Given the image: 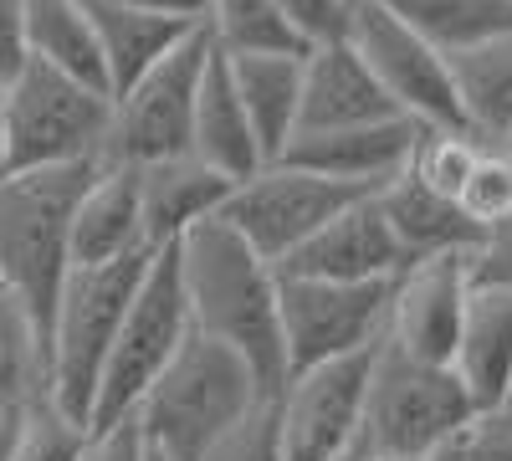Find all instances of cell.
<instances>
[{
	"mask_svg": "<svg viewBox=\"0 0 512 461\" xmlns=\"http://www.w3.org/2000/svg\"><path fill=\"white\" fill-rule=\"evenodd\" d=\"M21 6H26V62H41L72 82L108 93V67L88 6L82 0H21Z\"/></svg>",
	"mask_w": 512,
	"mask_h": 461,
	"instance_id": "cb8c5ba5",
	"label": "cell"
},
{
	"mask_svg": "<svg viewBox=\"0 0 512 461\" xmlns=\"http://www.w3.org/2000/svg\"><path fill=\"white\" fill-rule=\"evenodd\" d=\"M410 267L400 251L379 200L364 195L349 211H338L313 241H303L277 267V277H308V282H395Z\"/></svg>",
	"mask_w": 512,
	"mask_h": 461,
	"instance_id": "5bb4252c",
	"label": "cell"
},
{
	"mask_svg": "<svg viewBox=\"0 0 512 461\" xmlns=\"http://www.w3.org/2000/svg\"><path fill=\"white\" fill-rule=\"evenodd\" d=\"M390 308H395V282L277 277L287 374H303L313 364H333V359L379 349L384 333H390Z\"/></svg>",
	"mask_w": 512,
	"mask_h": 461,
	"instance_id": "9c48e42d",
	"label": "cell"
},
{
	"mask_svg": "<svg viewBox=\"0 0 512 461\" xmlns=\"http://www.w3.org/2000/svg\"><path fill=\"white\" fill-rule=\"evenodd\" d=\"M384 461H466L461 441L456 446H436V451H415V456H384Z\"/></svg>",
	"mask_w": 512,
	"mask_h": 461,
	"instance_id": "f35d334b",
	"label": "cell"
},
{
	"mask_svg": "<svg viewBox=\"0 0 512 461\" xmlns=\"http://www.w3.org/2000/svg\"><path fill=\"white\" fill-rule=\"evenodd\" d=\"M344 41L374 72L379 88L390 93V103L405 118H415L420 129H466L461 103H456V82H451V57H441L395 11H384L379 0H354Z\"/></svg>",
	"mask_w": 512,
	"mask_h": 461,
	"instance_id": "8fae6325",
	"label": "cell"
},
{
	"mask_svg": "<svg viewBox=\"0 0 512 461\" xmlns=\"http://www.w3.org/2000/svg\"><path fill=\"white\" fill-rule=\"evenodd\" d=\"M180 282L195 333L236 349L267 395L287 385V349H282V313H277V267L226 226L205 221L180 246Z\"/></svg>",
	"mask_w": 512,
	"mask_h": 461,
	"instance_id": "6da1fadb",
	"label": "cell"
},
{
	"mask_svg": "<svg viewBox=\"0 0 512 461\" xmlns=\"http://www.w3.org/2000/svg\"><path fill=\"white\" fill-rule=\"evenodd\" d=\"M26 67V6L0 0V88Z\"/></svg>",
	"mask_w": 512,
	"mask_h": 461,
	"instance_id": "8d00e7d4",
	"label": "cell"
},
{
	"mask_svg": "<svg viewBox=\"0 0 512 461\" xmlns=\"http://www.w3.org/2000/svg\"><path fill=\"white\" fill-rule=\"evenodd\" d=\"M11 175V144H6V118H0V180Z\"/></svg>",
	"mask_w": 512,
	"mask_h": 461,
	"instance_id": "60d3db41",
	"label": "cell"
},
{
	"mask_svg": "<svg viewBox=\"0 0 512 461\" xmlns=\"http://www.w3.org/2000/svg\"><path fill=\"white\" fill-rule=\"evenodd\" d=\"M451 82L466 134L477 144L502 149V139L512 134V31L451 57Z\"/></svg>",
	"mask_w": 512,
	"mask_h": 461,
	"instance_id": "d4e9b609",
	"label": "cell"
},
{
	"mask_svg": "<svg viewBox=\"0 0 512 461\" xmlns=\"http://www.w3.org/2000/svg\"><path fill=\"white\" fill-rule=\"evenodd\" d=\"M354 200H364V190L323 180L313 170H297L287 159H272L241 185H231V200L216 221H226L262 262L282 267L297 246L313 241Z\"/></svg>",
	"mask_w": 512,
	"mask_h": 461,
	"instance_id": "30bf717a",
	"label": "cell"
},
{
	"mask_svg": "<svg viewBox=\"0 0 512 461\" xmlns=\"http://www.w3.org/2000/svg\"><path fill=\"white\" fill-rule=\"evenodd\" d=\"M344 461H369V456H364V451H354V456H344Z\"/></svg>",
	"mask_w": 512,
	"mask_h": 461,
	"instance_id": "b9f144b4",
	"label": "cell"
},
{
	"mask_svg": "<svg viewBox=\"0 0 512 461\" xmlns=\"http://www.w3.org/2000/svg\"><path fill=\"white\" fill-rule=\"evenodd\" d=\"M472 421H477V400L466 395L451 364L410 359L395 344L374 349L364 426H359V451L369 461L456 446Z\"/></svg>",
	"mask_w": 512,
	"mask_h": 461,
	"instance_id": "5b68a950",
	"label": "cell"
},
{
	"mask_svg": "<svg viewBox=\"0 0 512 461\" xmlns=\"http://www.w3.org/2000/svg\"><path fill=\"white\" fill-rule=\"evenodd\" d=\"M374 200H379V211H384V221H390V231L410 262L446 257V251H472L482 236L451 200L431 195L410 170H400L384 190H374Z\"/></svg>",
	"mask_w": 512,
	"mask_h": 461,
	"instance_id": "603a6c76",
	"label": "cell"
},
{
	"mask_svg": "<svg viewBox=\"0 0 512 461\" xmlns=\"http://www.w3.org/2000/svg\"><path fill=\"white\" fill-rule=\"evenodd\" d=\"M466 461H512V395L477 410V421L461 436Z\"/></svg>",
	"mask_w": 512,
	"mask_h": 461,
	"instance_id": "836d02e7",
	"label": "cell"
},
{
	"mask_svg": "<svg viewBox=\"0 0 512 461\" xmlns=\"http://www.w3.org/2000/svg\"><path fill=\"white\" fill-rule=\"evenodd\" d=\"M154 251L144 236V200H139V170L128 164H103L88 180L77 211H72V267H98Z\"/></svg>",
	"mask_w": 512,
	"mask_h": 461,
	"instance_id": "ac0fdd59",
	"label": "cell"
},
{
	"mask_svg": "<svg viewBox=\"0 0 512 461\" xmlns=\"http://www.w3.org/2000/svg\"><path fill=\"white\" fill-rule=\"evenodd\" d=\"M472 282L512 292V216L477 236V246H472Z\"/></svg>",
	"mask_w": 512,
	"mask_h": 461,
	"instance_id": "e575fe53",
	"label": "cell"
},
{
	"mask_svg": "<svg viewBox=\"0 0 512 461\" xmlns=\"http://www.w3.org/2000/svg\"><path fill=\"white\" fill-rule=\"evenodd\" d=\"M149 461H164V456H159V451H149Z\"/></svg>",
	"mask_w": 512,
	"mask_h": 461,
	"instance_id": "ee69618b",
	"label": "cell"
},
{
	"mask_svg": "<svg viewBox=\"0 0 512 461\" xmlns=\"http://www.w3.org/2000/svg\"><path fill=\"white\" fill-rule=\"evenodd\" d=\"M472 287H477L472 251H446V257L410 262L395 277V308H390L384 344H395L400 354L425 359V364H451Z\"/></svg>",
	"mask_w": 512,
	"mask_h": 461,
	"instance_id": "4fadbf2b",
	"label": "cell"
},
{
	"mask_svg": "<svg viewBox=\"0 0 512 461\" xmlns=\"http://www.w3.org/2000/svg\"><path fill=\"white\" fill-rule=\"evenodd\" d=\"M93 16V31H98V52H103V67H108V93L118 98L123 88H134V82L164 62L169 52L180 47L190 36L185 26L175 21H159L149 11H139L134 0H82ZM200 31V26H195Z\"/></svg>",
	"mask_w": 512,
	"mask_h": 461,
	"instance_id": "7402d4cb",
	"label": "cell"
},
{
	"mask_svg": "<svg viewBox=\"0 0 512 461\" xmlns=\"http://www.w3.org/2000/svg\"><path fill=\"white\" fill-rule=\"evenodd\" d=\"M369 369H374V349L287 374V385L277 390L282 461H344L359 451Z\"/></svg>",
	"mask_w": 512,
	"mask_h": 461,
	"instance_id": "7c38bea8",
	"label": "cell"
},
{
	"mask_svg": "<svg viewBox=\"0 0 512 461\" xmlns=\"http://www.w3.org/2000/svg\"><path fill=\"white\" fill-rule=\"evenodd\" d=\"M190 333H195V323H190L185 282H180V257H175V246H164L149 257V272L134 292V303H128L123 323H118V339H113L108 364H103L88 431L134 415L139 400L149 395V385L164 374V364L185 349Z\"/></svg>",
	"mask_w": 512,
	"mask_h": 461,
	"instance_id": "52a82bcc",
	"label": "cell"
},
{
	"mask_svg": "<svg viewBox=\"0 0 512 461\" xmlns=\"http://www.w3.org/2000/svg\"><path fill=\"white\" fill-rule=\"evenodd\" d=\"M134 6L149 11V16H159V21H175L185 31L205 26V16H210V0H134Z\"/></svg>",
	"mask_w": 512,
	"mask_h": 461,
	"instance_id": "74e56055",
	"label": "cell"
},
{
	"mask_svg": "<svg viewBox=\"0 0 512 461\" xmlns=\"http://www.w3.org/2000/svg\"><path fill=\"white\" fill-rule=\"evenodd\" d=\"M262 400H267L262 380L236 349L205 339V333H190L185 349L164 364V374L139 400L134 421L149 451H159L164 461H200Z\"/></svg>",
	"mask_w": 512,
	"mask_h": 461,
	"instance_id": "7a4b0ae2",
	"label": "cell"
},
{
	"mask_svg": "<svg viewBox=\"0 0 512 461\" xmlns=\"http://www.w3.org/2000/svg\"><path fill=\"white\" fill-rule=\"evenodd\" d=\"M0 118H6L11 175L57 170V164H103L113 98L41 62H26L0 88Z\"/></svg>",
	"mask_w": 512,
	"mask_h": 461,
	"instance_id": "8992f818",
	"label": "cell"
},
{
	"mask_svg": "<svg viewBox=\"0 0 512 461\" xmlns=\"http://www.w3.org/2000/svg\"><path fill=\"white\" fill-rule=\"evenodd\" d=\"M149 257L154 251H139V257H123V262H98V267H72L62 282L52 333H47V385L52 400L82 426L93 421L108 349L149 272Z\"/></svg>",
	"mask_w": 512,
	"mask_h": 461,
	"instance_id": "277c9868",
	"label": "cell"
},
{
	"mask_svg": "<svg viewBox=\"0 0 512 461\" xmlns=\"http://www.w3.org/2000/svg\"><path fill=\"white\" fill-rule=\"evenodd\" d=\"M456 380L466 395L477 400V410L497 405L512 395V292L502 287H472L466 303V323L451 354Z\"/></svg>",
	"mask_w": 512,
	"mask_h": 461,
	"instance_id": "d6986e66",
	"label": "cell"
},
{
	"mask_svg": "<svg viewBox=\"0 0 512 461\" xmlns=\"http://www.w3.org/2000/svg\"><path fill=\"white\" fill-rule=\"evenodd\" d=\"M502 149H507V154H512V134H507V139H502Z\"/></svg>",
	"mask_w": 512,
	"mask_h": 461,
	"instance_id": "7bdbcfd3",
	"label": "cell"
},
{
	"mask_svg": "<svg viewBox=\"0 0 512 461\" xmlns=\"http://www.w3.org/2000/svg\"><path fill=\"white\" fill-rule=\"evenodd\" d=\"M379 6L415 26L441 57H461L512 31V0H379Z\"/></svg>",
	"mask_w": 512,
	"mask_h": 461,
	"instance_id": "484cf974",
	"label": "cell"
},
{
	"mask_svg": "<svg viewBox=\"0 0 512 461\" xmlns=\"http://www.w3.org/2000/svg\"><path fill=\"white\" fill-rule=\"evenodd\" d=\"M200 461H282V441H277V395H267L226 441H216Z\"/></svg>",
	"mask_w": 512,
	"mask_h": 461,
	"instance_id": "1f68e13d",
	"label": "cell"
},
{
	"mask_svg": "<svg viewBox=\"0 0 512 461\" xmlns=\"http://www.w3.org/2000/svg\"><path fill=\"white\" fill-rule=\"evenodd\" d=\"M456 211L472 221L477 231H487V226L512 216V154L507 149H492V144L482 149L472 180H466V190L456 200Z\"/></svg>",
	"mask_w": 512,
	"mask_h": 461,
	"instance_id": "4dcf8cb0",
	"label": "cell"
},
{
	"mask_svg": "<svg viewBox=\"0 0 512 461\" xmlns=\"http://www.w3.org/2000/svg\"><path fill=\"white\" fill-rule=\"evenodd\" d=\"M82 441H88V426L72 421L52 395H41L21 415V426H16V436H11V446H6L0 461H77Z\"/></svg>",
	"mask_w": 512,
	"mask_h": 461,
	"instance_id": "f546056e",
	"label": "cell"
},
{
	"mask_svg": "<svg viewBox=\"0 0 512 461\" xmlns=\"http://www.w3.org/2000/svg\"><path fill=\"white\" fill-rule=\"evenodd\" d=\"M210 36L205 26L190 31L164 62H154L134 88L113 98V123H108V149L103 164H128L144 170L154 159L190 154V129H195V98L210 67Z\"/></svg>",
	"mask_w": 512,
	"mask_h": 461,
	"instance_id": "ba28073f",
	"label": "cell"
},
{
	"mask_svg": "<svg viewBox=\"0 0 512 461\" xmlns=\"http://www.w3.org/2000/svg\"><path fill=\"white\" fill-rule=\"evenodd\" d=\"M415 139H420L415 118H379V123H354V129L297 134L282 159L297 164V170H313L323 180H338V185H354V190L374 195L410 164Z\"/></svg>",
	"mask_w": 512,
	"mask_h": 461,
	"instance_id": "9a60e30c",
	"label": "cell"
},
{
	"mask_svg": "<svg viewBox=\"0 0 512 461\" xmlns=\"http://www.w3.org/2000/svg\"><path fill=\"white\" fill-rule=\"evenodd\" d=\"M103 164H57L0 180V287H11L52 333L62 282L72 272V211Z\"/></svg>",
	"mask_w": 512,
	"mask_h": 461,
	"instance_id": "3957f363",
	"label": "cell"
},
{
	"mask_svg": "<svg viewBox=\"0 0 512 461\" xmlns=\"http://www.w3.org/2000/svg\"><path fill=\"white\" fill-rule=\"evenodd\" d=\"M205 36L221 57H277L303 52L292 26L282 21L277 0H210Z\"/></svg>",
	"mask_w": 512,
	"mask_h": 461,
	"instance_id": "83f0119b",
	"label": "cell"
},
{
	"mask_svg": "<svg viewBox=\"0 0 512 461\" xmlns=\"http://www.w3.org/2000/svg\"><path fill=\"white\" fill-rule=\"evenodd\" d=\"M482 149H487V144H477L466 129H420L415 154H410L405 170H410L425 190H431V195H441V200L456 205L461 190H466V180H472V170H477Z\"/></svg>",
	"mask_w": 512,
	"mask_h": 461,
	"instance_id": "f1b7e54d",
	"label": "cell"
},
{
	"mask_svg": "<svg viewBox=\"0 0 512 461\" xmlns=\"http://www.w3.org/2000/svg\"><path fill=\"white\" fill-rule=\"evenodd\" d=\"M190 154L205 159L210 170H221L231 185H241L246 175L262 170V144L251 134V118L236 98V82L221 52H210L200 98H195V129H190Z\"/></svg>",
	"mask_w": 512,
	"mask_h": 461,
	"instance_id": "ffe728a7",
	"label": "cell"
},
{
	"mask_svg": "<svg viewBox=\"0 0 512 461\" xmlns=\"http://www.w3.org/2000/svg\"><path fill=\"white\" fill-rule=\"evenodd\" d=\"M77 461H149V441H144L134 415H123V421H113V426L88 431Z\"/></svg>",
	"mask_w": 512,
	"mask_h": 461,
	"instance_id": "d590c367",
	"label": "cell"
},
{
	"mask_svg": "<svg viewBox=\"0 0 512 461\" xmlns=\"http://www.w3.org/2000/svg\"><path fill=\"white\" fill-rule=\"evenodd\" d=\"M21 415H26V410H11L6 400H0V456H6V446H11V436H16V426H21Z\"/></svg>",
	"mask_w": 512,
	"mask_h": 461,
	"instance_id": "ab89813d",
	"label": "cell"
},
{
	"mask_svg": "<svg viewBox=\"0 0 512 461\" xmlns=\"http://www.w3.org/2000/svg\"><path fill=\"white\" fill-rule=\"evenodd\" d=\"M47 385V333L36 328L26 303L11 287H0V400L11 410H31Z\"/></svg>",
	"mask_w": 512,
	"mask_h": 461,
	"instance_id": "4316f807",
	"label": "cell"
},
{
	"mask_svg": "<svg viewBox=\"0 0 512 461\" xmlns=\"http://www.w3.org/2000/svg\"><path fill=\"white\" fill-rule=\"evenodd\" d=\"M277 11L292 26L297 47L313 52V47H328V41H344L354 0H277Z\"/></svg>",
	"mask_w": 512,
	"mask_h": 461,
	"instance_id": "d6a6232c",
	"label": "cell"
},
{
	"mask_svg": "<svg viewBox=\"0 0 512 461\" xmlns=\"http://www.w3.org/2000/svg\"><path fill=\"white\" fill-rule=\"evenodd\" d=\"M139 200H144V236L154 251H164L226 211L231 180L195 154H175L139 170Z\"/></svg>",
	"mask_w": 512,
	"mask_h": 461,
	"instance_id": "e0dca14e",
	"label": "cell"
},
{
	"mask_svg": "<svg viewBox=\"0 0 512 461\" xmlns=\"http://www.w3.org/2000/svg\"><path fill=\"white\" fill-rule=\"evenodd\" d=\"M236 98L251 118V134L262 144V159H282L297 139V108H303V52L277 57H226Z\"/></svg>",
	"mask_w": 512,
	"mask_h": 461,
	"instance_id": "44dd1931",
	"label": "cell"
},
{
	"mask_svg": "<svg viewBox=\"0 0 512 461\" xmlns=\"http://www.w3.org/2000/svg\"><path fill=\"white\" fill-rule=\"evenodd\" d=\"M379 118H405L390 93L374 82V72L359 62L349 41L303 52V108H297V134H323V129H354V123Z\"/></svg>",
	"mask_w": 512,
	"mask_h": 461,
	"instance_id": "2e32d148",
	"label": "cell"
}]
</instances>
